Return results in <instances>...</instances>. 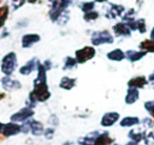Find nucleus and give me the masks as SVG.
<instances>
[{
	"label": "nucleus",
	"mask_w": 154,
	"mask_h": 145,
	"mask_svg": "<svg viewBox=\"0 0 154 145\" xmlns=\"http://www.w3.org/2000/svg\"><path fill=\"white\" fill-rule=\"evenodd\" d=\"M74 0H50L49 17L52 22L56 23L59 16L68 10Z\"/></svg>",
	"instance_id": "obj_1"
},
{
	"label": "nucleus",
	"mask_w": 154,
	"mask_h": 145,
	"mask_svg": "<svg viewBox=\"0 0 154 145\" xmlns=\"http://www.w3.org/2000/svg\"><path fill=\"white\" fill-rule=\"evenodd\" d=\"M18 65L17 55L14 52L5 54L3 58L1 59V64H0V70L5 76H12L15 72L16 67Z\"/></svg>",
	"instance_id": "obj_2"
},
{
	"label": "nucleus",
	"mask_w": 154,
	"mask_h": 145,
	"mask_svg": "<svg viewBox=\"0 0 154 145\" xmlns=\"http://www.w3.org/2000/svg\"><path fill=\"white\" fill-rule=\"evenodd\" d=\"M31 93L36 98L37 102H45L51 97V92L47 82L37 81V80H34L33 82V90Z\"/></svg>",
	"instance_id": "obj_3"
},
{
	"label": "nucleus",
	"mask_w": 154,
	"mask_h": 145,
	"mask_svg": "<svg viewBox=\"0 0 154 145\" xmlns=\"http://www.w3.org/2000/svg\"><path fill=\"white\" fill-rule=\"evenodd\" d=\"M114 42V37L109 31H96L92 33L91 36V43L93 46H99L103 44H112Z\"/></svg>",
	"instance_id": "obj_4"
},
{
	"label": "nucleus",
	"mask_w": 154,
	"mask_h": 145,
	"mask_svg": "<svg viewBox=\"0 0 154 145\" xmlns=\"http://www.w3.org/2000/svg\"><path fill=\"white\" fill-rule=\"evenodd\" d=\"M95 55H96V49H94V46H89V45L82 47L75 52V58H76L78 64L86 63L89 60L93 59Z\"/></svg>",
	"instance_id": "obj_5"
},
{
	"label": "nucleus",
	"mask_w": 154,
	"mask_h": 145,
	"mask_svg": "<svg viewBox=\"0 0 154 145\" xmlns=\"http://www.w3.org/2000/svg\"><path fill=\"white\" fill-rule=\"evenodd\" d=\"M105 17L107 19H116V18H122V15L126 12V7L122 4H116V3H108V7H106Z\"/></svg>",
	"instance_id": "obj_6"
},
{
	"label": "nucleus",
	"mask_w": 154,
	"mask_h": 145,
	"mask_svg": "<svg viewBox=\"0 0 154 145\" xmlns=\"http://www.w3.org/2000/svg\"><path fill=\"white\" fill-rule=\"evenodd\" d=\"M34 111L33 108L29 106H26L23 108H21L20 111H18L17 113L13 114L11 116V121L15 122V123H18V122H26L28 120H30L31 118L34 116Z\"/></svg>",
	"instance_id": "obj_7"
},
{
	"label": "nucleus",
	"mask_w": 154,
	"mask_h": 145,
	"mask_svg": "<svg viewBox=\"0 0 154 145\" xmlns=\"http://www.w3.org/2000/svg\"><path fill=\"white\" fill-rule=\"evenodd\" d=\"M114 35L116 37H122V38H129L132 35V31L130 30V28L128 26V24L124 21L117 22L113 25L112 28Z\"/></svg>",
	"instance_id": "obj_8"
},
{
	"label": "nucleus",
	"mask_w": 154,
	"mask_h": 145,
	"mask_svg": "<svg viewBox=\"0 0 154 145\" xmlns=\"http://www.w3.org/2000/svg\"><path fill=\"white\" fill-rule=\"evenodd\" d=\"M41 40V37L36 33H29L24 34L21 37V46L22 49H30L33 45L38 43Z\"/></svg>",
	"instance_id": "obj_9"
},
{
	"label": "nucleus",
	"mask_w": 154,
	"mask_h": 145,
	"mask_svg": "<svg viewBox=\"0 0 154 145\" xmlns=\"http://www.w3.org/2000/svg\"><path fill=\"white\" fill-rule=\"evenodd\" d=\"M120 115L117 111H109V113H106L105 115L101 117L100 120V125L103 127H111L113 126L116 122L119 120Z\"/></svg>",
	"instance_id": "obj_10"
},
{
	"label": "nucleus",
	"mask_w": 154,
	"mask_h": 145,
	"mask_svg": "<svg viewBox=\"0 0 154 145\" xmlns=\"http://www.w3.org/2000/svg\"><path fill=\"white\" fill-rule=\"evenodd\" d=\"M19 132H21V125H19V124L11 121L10 123L5 124L1 135H2L5 138H9V137L18 135Z\"/></svg>",
	"instance_id": "obj_11"
},
{
	"label": "nucleus",
	"mask_w": 154,
	"mask_h": 145,
	"mask_svg": "<svg viewBox=\"0 0 154 145\" xmlns=\"http://www.w3.org/2000/svg\"><path fill=\"white\" fill-rule=\"evenodd\" d=\"M39 60L37 58H32L31 60H29L26 64L21 66L19 68V74L22 76H29L31 75L35 70H37V66L39 64Z\"/></svg>",
	"instance_id": "obj_12"
},
{
	"label": "nucleus",
	"mask_w": 154,
	"mask_h": 145,
	"mask_svg": "<svg viewBox=\"0 0 154 145\" xmlns=\"http://www.w3.org/2000/svg\"><path fill=\"white\" fill-rule=\"evenodd\" d=\"M1 85L5 90H19L21 87V84L18 80H13L11 76H5L1 79Z\"/></svg>",
	"instance_id": "obj_13"
},
{
	"label": "nucleus",
	"mask_w": 154,
	"mask_h": 145,
	"mask_svg": "<svg viewBox=\"0 0 154 145\" xmlns=\"http://www.w3.org/2000/svg\"><path fill=\"white\" fill-rule=\"evenodd\" d=\"M148 83H149V81L145 76H136V77L131 78L128 81V87H134L137 90H140V88L145 87Z\"/></svg>",
	"instance_id": "obj_14"
},
{
	"label": "nucleus",
	"mask_w": 154,
	"mask_h": 145,
	"mask_svg": "<svg viewBox=\"0 0 154 145\" xmlns=\"http://www.w3.org/2000/svg\"><path fill=\"white\" fill-rule=\"evenodd\" d=\"M147 52L145 51H134V49H129V51L126 52V59H128L130 62L134 63V62H137L139 60H141L143 57H146L147 55Z\"/></svg>",
	"instance_id": "obj_15"
},
{
	"label": "nucleus",
	"mask_w": 154,
	"mask_h": 145,
	"mask_svg": "<svg viewBox=\"0 0 154 145\" xmlns=\"http://www.w3.org/2000/svg\"><path fill=\"white\" fill-rule=\"evenodd\" d=\"M107 58L110 61L120 62L124 59H126V52H124L120 49H112V51L108 52Z\"/></svg>",
	"instance_id": "obj_16"
},
{
	"label": "nucleus",
	"mask_w": 154,
	"mask_h": 145,
	"mask_svg": "<svg viewBox=\"0 0 154 145\" xmlns=\"http://www.w3.org/2000/svg\"><path fill=\"white\" fill-rule=\"evenodd\" d=\"M139 99V90L134 87H128L125 97V102L128 105H132Z\"/></svg>",
	"instance_id": "obj_17"
},
{
	"label": "nucleus",
	"mask_w": 154,
	"mask_h": 145,
	"mask_svg": "<svg viewBox=\"0 0 154 145\" xmlns=\"http://www.w3.org/2000/svg\"><path fill=\"white\" fill-rule=\"evenodd\" d=\"M114 142V139L110 136V134L108 132H100L98 135L96 139H95L94 145H112Z\"/></svg>",
	"instance_id": "obj_18"
},
{
	"label": "nucleus",
	"mask_w": 154,
	"mask_h": 145,
	"mask_svg": "<svg viewBox=\"0 0 154 145\" xmlns=\"http://www.w3.org/2000/svg\"><path fill=\"white\" fill-rule=\"evenodd\" d=\"M30 130L33 136H41V135H43V132H45L43 124L40 121H38V120L30 119Z\"/></svg>",
	"instance_id": "obj_19"
},
{
	"label": "nucleus",
	"mask_w": 154,
	"mask_h": 145,
	"mask_svg": "<svg viewBox=\"0 0 154 145\" xmlns=\"http://www.w3.org/2000/svg\"><path fill=\"white\" fill-rule=\"evenodd\" d=\"M140 123V120L138 117H134V116H128V117H125L120 120L119 125L122 127H131V126L138 125Z\"/></svg>",
	"instance_id": "obj_20"
},
{
	"label": "nucleus",
	"mask_w": 154,
	"mask_h": 145,
	"mask_svg": "<svg viewBox=\"0 0 154 145\" xmlns=\"http://www.w3.org/2000/svg\"><path fill=\"white\" fill-rule=\"evenodd\" d=\"M75 85H76V79L71 77H66H66H62L59 82V87L66 90H72Z\"/></svg>",
	"instance_id": "obj_21"
},
{
	"label": "nucleus",
	"mask_w": 154,
	"mask_h": 145,
	"mask_svg": "<svg viewBox=\"0 0 154 145\" xmlns=\"http://www.w3.org/2000/svg\"><path fill=\"white\" fill-rule=\"evenodd\" d=\"M10 14V7L8 4L1 5L0 7V28H2L5 25L8 18H9Z\"/></svg>",
	"instance_id": "obj_22"
},
{
	"label": "nucleus",
	"mask_w": 154,
	"mask_h": 145,
	"mask_svg": "<svg viewBox=\"0 0 154 145\" xmlns=\"http://www.w3.org/2000/svg\"><path fill=\"white\" fill-rule=\"evenodd\" d=\"M139 49L145 51L147 53H154V40L146 39L139 43Z\"/></svg>",
	"instance_id": "obj_23"
},
{
	"label": "nucleus",
	"mask_w": 154,
	"mask_h": 145,
	"mask_svg": "<svg viewBox=\"0 0 154 145\" xmlns=\"http://www.w3.org/2000/svg\"><path fill=\"white\" fill-rule=\"evenodd\" d=\"M129 139H130L131 141H133V142L137 143L138 144L139 142H140L143 139H145V134H143V132H140V130H130L129 132V135H128Z\"/></svg>",
	"instance_id": "obj_24"
},
{
	"label": "nucleus",
	"mask_w": 154,
	"mask_h": 145,
	"mask_svg": "<svg viewBox=\"0 0 154 145\" xmlns=\"http://www.w3.org/2000/svg\"><path fill=\"white\" fill-rule=\"evenodd\" d=\"M77 65H78V62H77L76 58H73V57H71V56H68V57H66V59H64V64H63L62 70H70L75 68Z\"/></svg>",
	"instance_id": "obj_25"
},
{
	"label": "nucleus",
	"mask_w": 154,
	"mask_h": 145,
	"mask_svg": "<svg viewBox=\"0 0 154 145\" xmlns=\"http://www.w3.org/2000/svg\"><path fill=\"white\" fill-rule=\"evenodd\" d=\"M95 1H84L79 4V9L84 14L89 13L95 10Z\"/></svg>",
	"instance_id": "obj_26"
},
{
	"label": "nucleus",
	"mask_w": 154,
	"mask_h": 145,
	"mask_svg": "<svg viewBox=\"0 0 154 145\" xmlns=\"http://www.w3.org/2000/svg\"><path fill=\"white\" fill-rule=\"evenodd\" d=\"M137 12L135 11L134 9H130L128 10V11L125 12V14L122 15V21L126 22V23H128V22H131L133 21V20H135L136 18H135V16H136Z\"/></svg>",
	"instance_id": "obj_27"
},
{
	"label": "nucleus",
	"mask_w": 154,
	"mask_h": 145,
	"mask_svg": "<svg viewBox=\"0 0 154 145\" xmlns=\"http://www.w3.org/2000/svg\"><path fill=\"white\" fill-rule=\"evenodd\" d=\"M69 20H70V12L66 10V11H64L63 13L59 16V18H58L57 21H56V24H58V25H60V26H64L69 22Z\"/></svg>",
	"instance_id": "obj_28"
},
{
	"label": "nucleus",
	"mask_w": 154,
	"mask_h": 145,
	"mask_svg": "<svg viewBox=\"0 0 154 145\" xmlns=\"http://www.w3.org/2000/svg\"><path fill=\"white\" fill-rule=\"evenodd\" d=\"M99 16H100V14L94 10V11H92V12H89V13L84 14V20L86 22H92V21H95V20L98 19Z\"/></svg>",
	"instance_id": "obj_29"
},
{
	"label": "nucleus",
	"mask_w": 154,
	"mask_h": 145,
	"mask_svg": "<svg viewBox=\"0 0 154 145\" xmlns=\"http://www.w3.org/2000/svg\"><path fill=\"white\" fill-rule=\"evenodd\" d=\"M136 28L138 33H140V34H145L147 32V23H146V20L143 18L136 19Z\"/></svg>",
	"instance_id": "obj_30"
},
{
	"label": "nucleus",
	"mask_w": 154,
	"mask_h": 145,
	"mask_svg": "<svg viewBox=\"0 0 154 145\" xmlns=\"http://www.w3.org/2000/svg\"><path fill=\"white\" fill-rule=\"evenodd\" d=\"M143 106H145L146 111H147L150 115L151 116L154 115V99L153 100H150V101H146Z\"/></svg>",
	"instance_id": "obj_31"
},
{
	"label": "nucleus",
	"mask_w": 154,
	"mask_h": 145,
	"mask_svg": "<svg viewBox=\"0 0 154 145\" xmlns=\"http://www.w3.org/2000/svg\"><path fill=\"white\" fill-rule=\"evenodd\" d=\"M26 2V0H12V9H13L14 11H17L22 5H24Z\"/></svg>",
	"instance_id": "obj_32"
},
{
	"label": "nucleus",
	"mask_w": 154,
	"mask_h": 145,
	"mask_svg": "<svg viewBox=\"0 0 154 145\" xmlns=\"http://www.w3.org/2000/svg\"><path fill=\"white\" fill-rule=\"evenodd\" d=\"M143 125L147 128H152L154 126V120L151 119V118H145V119L141 121Z\"/></svg>",
	"instance_id": "obj_33"
},
{
	"label": "nucleus",
	"mask_w": 154,
	"mask_h": 145,
	"mask_svg": "<svg viewBox=\"0 0 154 145\" xmlns=\"http://www.w3.org/2000/svg\"><path fill=\"white\" fill-rule=\"evenodd\" d=\"M54 132H55V130H54V128L49 127V128H47V129H45V132H43V135H45V137L48 139V140H50V139L53 138Z\"/></svg>",
	"instance_id": "obj_34"
},
{
	"label": "nucleus",
	"mask_w": 154,
	"mask_h": 145,
	"mask_svg": "<svg viewBox=\"0 0 154 145\" xmlns=\"http://www.w3.org/2000/svg\"><path fill=\"white\" fill-rule=\"evenodd\" d=\"M29 132H30V120L23 122V124L21 125V132L28 134Z\"/></svg>",
	"instance_id": "obj_35"
},
{
	"label": "nucleus",
	"mask_w": 154,
	"mask_h": 145,
	"mask_svg": "<svg viewBox=\"0 0 154 145\" xmlns=\"http://www.w3.org/2000/svg\"><path fill=\"white\" fill-rule=\"evenodd\" d=\"M49 123L51 124V125L57 126V125H58V123H59V121H58V118L56 117V116L52 115L51 117L49 118Z\"/></svg>",
	"instance_id": "obj_36"
},
{
	"label": "nucleus",
	"mask_w": 154,
	"mask_h": 145,
	"mask_svg": "<svg viewBox=\"0 0 154 145\" xmlns=\"http://www.w3.org/2000/svg\"><path fill=\"white\" fill-rule=\"evenodd\" d=\"M42 64L45 65V67L47 68V70H50L52 68V62L50 60H45V62H42Z\"/></svg>",
	"instance_id": "obj_37"
},
{
	"label": "nucleus",
	"mask_w": 154,
	"mask_h": 145,
	"mask_svg": "<svg viewBox=\"0 0 154 145\" xmlns=\"http://www.w3.org/2000/svg\"><path fill=\"white\" fill-rule=\"evenodd\" d=\"M148 81H149V82H153L154 81V72L149 75V77H148Z\"/></svg>",
	"instance_id": "obj_38"
},
{
	"label": "nucleus",
	"mask_w": 154,
	"mask_h": 145,
	"mask_svg": "<svg viewBox=\"0 0 154 145\" xmlns=\"http://www.w3.org/2000/svg\"><path fill=\"white\" fill-rule=\"evenodd\" d=\"M150 39L154 40V28H152V30L150 31Z\"/></svg>",
	"instance_id": "obj_39"
},
{
	"label": "nucleus",
	"mask_w": 154,
	"mask_h": 145,
	"mask_svg": "<svg viewBox=\"0 0 154 145\" xmlns=\"http://www.w3.org/2000/svg\"><path fill=\"white\" fill-rule=\"evenodd\" d=\"M79 145H94V144L89 142H84V141H79Z\"/></svg>",
	"instance_id": "obj_40"
},
{
	"label": "nucleus",
	"mask_w": 154,
	"mask_h": 145,
	"mask_svg": "<svg viewBox=\"0 0 154 145\" xmlns=\"http://www.w3.org/2000/svg\"><path fill=\"white\" fill-rule=\"evenodd\" d=\"M94 1L96 3H106V2H108L109 0H94Z\"/></svg>",
	"instance_id": "obj_41"
},
{
	"label": "nucleus",
	"mask_w": 154,
	"mask_h": 145,
	"mask_svg": "<svg viewBox=\"0 0 154 145\" xmlns=\"http://www.w3.org/2000/svg\"><path fill=\"white\" fill-rule=\"evenodd\" d=\"M26 1L28 3H31V4H35V3H36L38 0H26Z\"/></svg>",
	"instance_id": "obj_42"
},
{
	"label": "nucleus",
	"mask_w": 154,
	"mask_h": 145,
	"mask_svg": "<svg viewBox=\"0 0 154 145\" xmlns=\"http://www.w3.org/2000/svg\"><path fill=\"white\" fill-rule=\"evenodd\" d=\"M3 126H5V124H3L2 122H0V135H1V132H2Z\"/></svg>",
	"instance_id": "obj_43"
},
{
	"label": "nucleus",
	"mask_w": 154,
	"mask_h": 145,
	"mask_svg": "<svg viewBox=\"0 0 154 145\" xmlns=\"http://www.w3.org/2000/svg\"><path fill=\"white\" fill-rule=\"evenodd\" d=\"M62 145H75V144L73 142H64Z\"/></svg>",
	"instance_id": "obj_44"
},
{
	"label": "nucleus",
	"mask_w": 154,
	"mask_h": 145,
	"mask_svg": "<svg viewBox=\"0 0 154 145\" xmlns=\"http://www.w3.org/2000/svg\"><path fill=\"white\" fill-rule=\"evenodd\" d=\"M150 83H151V84H152V87H153V88H154V81H153V82H150Z\"/></svg>",
	"instance_id": "obj_45"
},
{
	"label": "nucleus",
	"mask_w": 154,
	"mask_h": 145,
	"mask_svg": "<svg viewBox=\"0 0 154 145\" xmlns=\"http://www.w3.org/2000/svg\"><path fill=\"white\" fill-rule=\"evenodd\" d=\"M112 145H119V144H117V143H113Z\"/></svg>",
	"instance_id": "obj_46"
},
{
	"label": "nucleus",
	"mask_w": 154,
	"mask_h": 145,
	"mask_svg": "<svg viewBox=\"0 0 154 145\" xmlns=\"http://www.w3.org/2000/svg\"><path fill=\"white\" fill-rule=\"evenodd\" d=\"M136 1H137V2H138V1H141V0H136Z\"/></svg>",
	"instance_id": "obj_47"
}]
</instances>
